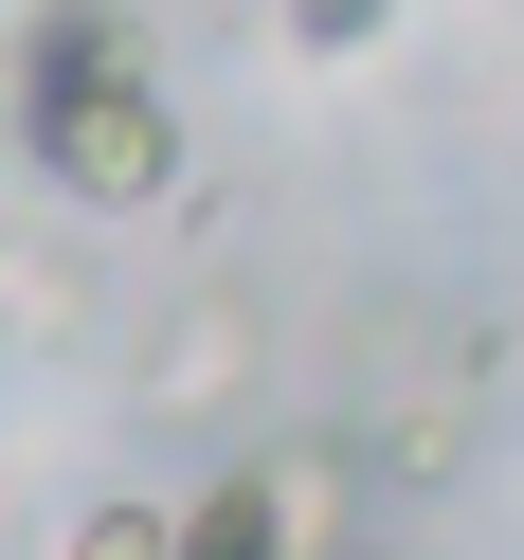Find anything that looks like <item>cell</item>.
I'll list each match as a JSON object with an SVG mask.
<instances>
[{
	"instance_id": "8992f818",
	"label": "cell",
	"mask_w": 524,
	"mask_h": 560,
	"mask_svg": "<svg viewBox=\"0 0 524 560\" xmlns=\"http://www.w3.org/2000/svg\"><path fill=\"white\" fill-rule=\"evenodd\" d=\"M362 470H380V488H452V470H470V398H452V380H434V398H398V416L362 434Z\"/></svg>"
},
{
	"instance_id": "8fae6325",
	"label": "cell",
	"mask_w": 524,
	"mask_h": 560,
	"mask_svg": "<svg viewBox=\"0 0 524 560\" xmlns=\"http://www.w3.org/2000/svg\"><path fill=\"white\" fill-rule=\"evenodd\" d=\"M362 560H398V542H362Z\"/></svg>"
},
{
	"instance_id": "ba28073f",
	"label": "cell",
	"mask_w": 524,
	"mask_h": 560,
	"mask_svg": "<svg viewBox=\"0 0 524 560\" xmlns=\"http://www.w3.org/2000/svg\"><path fill=\"white\" fill-rule=\"evenodd\" d=\"M55 560H182V506L109 488V506H73V542H55Z\"/></svg>"
},
{
	"instance_id": "52a82bcc",
	"label": "cell",
	"mask_w": 524,
	"mask_h": 560,
	"mask_svg": "<svg viewBox=\"0 0 524 560\" xmlns=\"http://www.w3.org/2000/svg\"><path fill=\"white\" fill-rule=\"evenodd\" d=\"M182 560H307V542L271 524V470H218V488H182Z\"/></svg>"
},
{
	"instance_id": "7a4b0ae2",
	"label": "cell",
	"mask_w": 524,
	"mask_h": 560,
	"mask_svg": "<svg viewBox=\"0 0 524 560\" xmlns=\"http://www.w3.org/2000/svg\"><path fill=\"white\" fill-rule=\"evenodd\" d=\"M127 55H145V19H127V0H37V19H19V55H0V127L37 145V127H55V109H91Z\"/></svg>"
},
{
	"instance_id": "5b68a950",
	"label": "cell",
	"mask_w": 524,
	"mask_h": 560,
	"mask_svg": "<svg viewBox=\"0 0 524 560\" xmlns=\"http://www.w3.org/2000/svg\"><path fill=\"white\" fill-rule=\"evenodd\" d=\"M91 326V254L73 235H0V343H73Z\"/></svg>"
},
{
	"instance_id": "9c48e42d",
	"label": "cell",
	"mask_w": 524,
	"mask_h": 560,
	"mask_svg": "<svg viewBox=\"0 0 524 560\" xmlns=\"http://www.w3.org/2000/svg\"><path fill=\"white\" fill-rule=\"evenodd\" d=\"M380 19H398V0H271V37H290V55H362Z\"/></svg>"
},
{
	"instance_id": "277c9868",
	"label": "cell",
	"mask_w": 524,
	"mask_h": 560,
	"mask_svg": "<svg viewBox=\"0 0 524 560\" xmlns=\"http://www.w3.org/2000/svg\"><path fill=\"white\" fill-rule=\"evenodd\" d=\"M254 470H271V524H290L307 560H362V488H380V470H362V434H271Z\"/></svg>"
},
{
	"instance_id": "3957f363",
	"label": "cell",
	"mask_w": 524,
	"mask_h": 560,
	"mask_svg": "<svg viewBox=\"0 0 524 560\" xmlns=\"http://www.w3.org/2000/svg\"><path fill=\"white\" fill-rule=\"evenodd\" d=\"M254 362H271V326H254V290H199L182 326L145 343V416H235V398H254Z\"/></svg>"
},
{
	"instance_id": "6da1fadb",
	"label": "cell",
	"mask_w": 524,
	"mask_h": 560,
	"mask_svg": "<svg viewBox=\"0 0 524 560\" xmlns=\"http://www.w3.org/2000/svg\"><path fill=\"white\" fill-rule=\"evenodd\" d=\"M19 163H37L73 218H145V199H182V91H163V55H127V73L91 91V109H55Z\"/></svg>"
},
{
	"instance_id": "30bf717a",
	"label": "cell",
	"mask_w": 524,
	"mask_h": 560,
	"mask_svg": "<svg viewBox=\"0 0 524 560\" xmlns=\"http://www.w3.org/2000/svg\"><path fill=\"white\" fill-rule=\"evenodd\" d=\"M218 19H271V0H218Z\"/></svg>"
}]
</instances>
